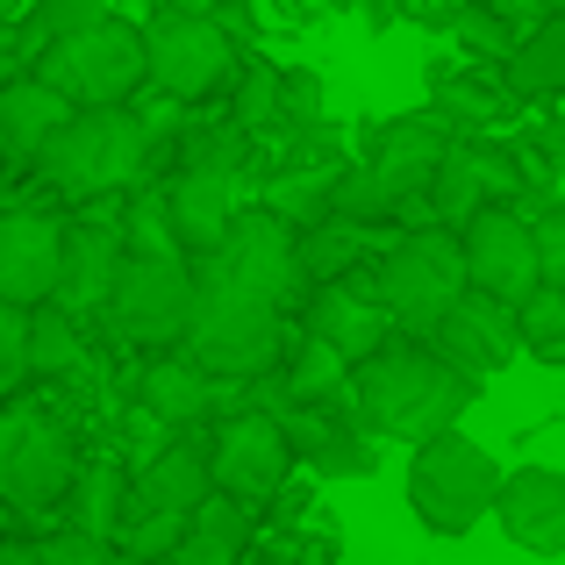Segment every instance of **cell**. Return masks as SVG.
I'll use <instances>...</instances> for the list:
<instances>
[{"instance_id": "2e32d148", "label": "cell", "mask_w": 565, "mask_h": 565, "mask_svg": "<svg viewBox=\"0 0 565 565\" xmlns=\"http://www.w3.org/2000/svg\"><path fill=\"white\" fill-rule=\"evenodd\" d=\"M301 322H308V344H322V351H337L344 365H365L380 344H394V322L380 316V301H373V265L365 273H351V279H337V287H316L301 301Z\"/></svg>"}, {"instance_id": "277c9868", "label": "cell", "mask_w": 565, "mask_h": 565, "mask_svg": "<svg viewBox=\"0 0 565 565\" xmlns=\"http://www.w3.org/2000/svg\"><path fill=\"white\" fill-rule=\"evenodd\" d=\"M36 172L65 193V201H122V193L151 186V137H143V115H129V108L72 115V122L51 137V151L36 158Z\"/></svg>"}, {"instance_id": "3957f363", "label": "cell", "mask_w": 565, "mask_h": 565, "mask_svg": "<svg viewBox=\"0 0 565 565\" xmlns=\"http://www.w3.org/2000/svg\"><path fill=\"white\" fill-rule=\"evenodd\" d=\"M79 429L51 394L8 401L0 408V501L29 523H51V509H65L72 480H79Z\"/></svg>"}, {"instance_id": "d590c367", "label": "cell", "mask_w": 565, "mask_h": 565, "mask_svg": "<svg viewBox=\"0 0 565 565\" xmlns=\"http://www.w3.org/2000/svg\"><path fill=\"white\" fill-rule=\"evenodd\" d=\"M186 537H207V544H230V552H244V544H250V509H236V501L207 494L201 509L186 515Z\"/></svg>"}, {"instance_id": "5bb4252c", "label": "cell", "mask_w": 565, "mask_h": 565, "mask_svg": "<svg viewBox=\"0 0 565 565\" xmlns=\"http://www.w3.org/2000/svg\"><path fill=\"white\" fill-rule=\"evenodd\" d=\"M166 215H172V244L180 258H215L230 244L236 215H244V172L236 166H186L180 180L166 186Z\"/></svg>"}, {"instance_id": "44dd1931", "label": "cell", "mask_w": 565, "mask_h": 565, "mask_svg": "<svg viewBox=\"0 0 565 565\" xmlns=\"http://www.w3.org/2000/svg\"><path fill=\"white\" fill-rule=\"evenodd\" d=\"M207 494H215V480H207V444H166V451L129 480L122 523H129V515H180V523H186Z\"/></svg>"}, {"instance_id": "d6986e66", "label": "cell", "mask_w": 565, "mask_h": 565, "mask_svg": "<svg viewBox=\"0 0 565 565\" xmlns=\"http://www.w3.org/2000/svg\"><path fill=\"white\" fill-rule=\"evenodd\" d=\"M57 244L65 222L43 207H8L0 215V308H43L57 294Z\"/></svg>"}, {"instance_id": "30bf717a", "label": "cell", "mask_w": 565, "mask_h": 565, "mask_svg": "<svg viewBox=\"0 0 565 565\" xmlns=\"http://www.w3.org/2000/svg\"><path fill=\"white\" fill-rule=\"evenodd\" d=\"M530 186L523 158H515V143L501 137H451V151H444L437 180H429L423 207L415 215H429V230H466L472 215H487V207H515Z\"/></svg>"}, {"instance_id": "4dcf8cb0", "label": "cell", "mask_w": 565, "mask_h": 565, "mask_svg": "<svg viewBox=\"0 0 565 565\" xmlns=\"http://www.w3.org/2000/svg\"><path fill=\"white\" fill-rule=\"evenodd\" d=\"M444 36H451L466 57H480V72H501L509 51H515L509 22H501L494 8H444Z\"/></svg>"}, {"instance_id": "7c38bea8", "label": "cell", "mask_w": 565, "mask_h": 565, "mask_svg": "<svg viewBox=\"0 0 565 565\" xmlns=\"http://www.w3.org/2000/svg\"><path fill=\"white\" fill-rule=\"evenodd\" d=\"M207 480H215V494L236 501V509L273 501L279 487L294 480V451H287V437H279L273 415H265V408L230 415V423L207 437Z\"/></svg>"}, {"instance_id": "ee69618b", "label": "cell", "mask_w": 565, "mask_h": 565, "mask_svg": "<svg viewBox=\"0 0 565 565\" xmlns=\"http://www.w3.org/2000/svg\"><path fill=\"white\" fill-rule=\"evenodd\" d=\"M537 359H544V365H552V373H565V337H558V344H552V351H537Z\"/></svg>"}, {"instance_id": "cb8c5ba5", "label": "cell", "mask_w": 565, "mask_h": 565, "mask_svg": "<svg viewBox=\"0 0 565 565\" xmlns=\"http://www.w3.org/2000/svg\"><path fill=\"white\" fill-rule=\"evenodd\" d=\"M494 79L509 100H565V14H544Z\"/></svg>"}, {"instance_id": "8fae6325", "label": "cell", "mask_w": 565, "mask_h": 565, "mask_svg": "<svg viewBox=\"0 0 565 565\" xmlns=\"http://www.w3.org/2000/svg\"><path fill=\"white\" fill-rule=\"evenodd\" d=\"M193 273L230 279V287L273 301L279 316H294V308L308 301V294H301V273H294V230L279 215H265V207H244V215H236V230H230V244H222L215 258H193Z\"/></svg>"}, {"instance_id": "f1b7e54d", "label": "cell", "mask_w": 565, "mask_h": 565, "mask_svg": "<svg viewBox=\"0 0 565 565\" xmlns=\"http://www.w3.org/2000/svg\"><path fill=\"white\" fill-rule=\"evenodd\" d=\"M115 222H122V258H151V265L180 258V244H172V215H166V186H158V180L137 186V193H122Z\"/></svg>"}, {"instance_id": "7a4b0ae2", "label": "cell", "mask_w": 565, "mask_h": 565, "mask_svg": "<svg viewBox=\"0 0 565 565\" xmlns=\"http://www.w3.org/2000/svg\"><path fill=\"white\" fill-rule=\"evenodd\" d=\"M193 273V265H186ZM186 365H201L207 380H273L279 365H287V316H279L273 301H258V294L230 287V279H207L193 273V322H186V344H180Z\"/></svg>"}, {"instance_id": "b9f144b4", "label": "cell", "mask_w": 565, "mask_h": 565, "mask_svg": "<svg viewBox=\"0 0 565 565\" xmlns=\"http://www.w3.org/2000/svg\"><path fill=\"white\" fill-rule=\"evenodd\" d=\"M22 72H29V51H22V43H0V94H8Z\"/></svg>"}, {"instance_id": "f6af8a7d", "label": "cell", "mask_w": 565, "mask_h": 565, "mask_svg": "<svg viewBox=\"0 0 565 565\" xmlns=\"http://www.w3.org/2000/svg\"><path fill=\"white\" fill-rule=\"evenodd\" d=\"M258 565H316V558H287V552H273V558H258Z\"/></svg>"}, {"instance_id": "f35d334b", "label": "cell", "mask_w": 565, "mask_h": 565, "mask_svg": "<svg viewBox=\"0 0 565 565\" xmlns=\"http://www.w3.org/2000/svg\"><path fill=\"white\" fill-rule=\"evenodd\" d=\"M29 565H122V552L100 537H72V530H57V537L29 544Z\"/></svg>"}, {"instance_id": "e575fe53", "label": "cell", "mask_w": 565, "mask_h": 565, "mask_svg": "<svg viewBox=\"0 0 565 565\" xmlns=\"http://www.w3.org/2000/svg\"><path fill=\"white\" fill-rule=\"evenodd\" d=\"M279 129H322V79L308 65H279Z\"/></svg>"}, {"instance_id": "e0dca14e", "label": "cell", "mask_w": 565, "mask_h": 565, "mask_svg": "<svg viewBox=\"0 0 565 565\" xmlns=\"http://www.w3.org/2000/svg\"><path fill=\"white\" fill-rule=\"evenodd\" d=\"M423 344L437 351L451 373H466L472 386H487V380L501 373V365L523 359V344H515V308L487 301V294H466V301H458L451 316H444L437 330L423 337Z\"/></svg>"}, {"instance_id": "ac0fdd59", "label": "cell", "mask_w": 565, "mask_h": 565, "mask_svg": "<svg viewBox=\"0 0 565 565\" xmlns=\"http://www.w3.org/2000/svg\"><path fill=\"white\" fill-rule=\"evenodd\" d=\"M115 273H122V222H115V207H108V215H79V222H65L51 308H65L72 322H79V316H100V301H108Z\"/></svg>"}, {"instance_id": "83f0119b", "label": "cell", "mask_w": 565, "mask_h": 565, "mask_svg": "<svg viewBox=\"0 0 565 565\" xmlns=\"http://www.w3.org/2000/svg\"><path fill=\"white\" fill-rule=\"evenodd\" d=\"M122 501H129V480L115 458H86L79 480H72L65 509H72V537H100L115 544V530H122Z\"/></svg>"}, {"instance_id": "836d02e7", "label": "cell", "mask_w": 565, "mask_h": 565, "mask_svg": "<svg viewBox=\"0 0 565 565\" xmlns=\"http://www.w3.org/2000/svg\"><path fill=\"white\" fill-rule=\"evenodd\" d=\"M565 337V294H552V287H537L523 308H515V344L537 359V351H552Z\"/></svg>"}, {"instance_id": "d4e9b609", "label": "cell", "mask_w": 565, "mask_h": 565, "mask_svg": "<svg viewBox=\"0 0 565 565\" xmlns=\"http://www.w3.org/2000/svg\"><path fill=\"white\" fill-rule=\"evenodd\" d=\"M373 265V236L351 230V222H316V230H294V273H301V294L337 287V279L365 273Z\"/></svg>"}, {"instance_id": "603a6c76", "label": "cell", "mask_w": 565, "mask_h": 565, "mask_svg": "<svg viewBox=\"0 0 565 565\" xmlns=\"http://www.w3.org/2000/svg\"><path fill=\"white\" fill-rule=\"evenodd\" d=\"M65 122H72V108L36 79V72H22V79L0 94V151H8L14 166H36Z\"/></svg>"}, {"instance_id": "6da1fadb", "label": "cell", "mask_w": 565, "mask_h": 565, "mask_svg": "<svg viewBox=\"0 0 565 565\" xmlns=\"http://www.w3.org/2000/svg\"><path fill=\"white\" fill-rule=\"evenodd\" d=\"M472 401H480V386L466 373H451V365L429 344H415V337H394V344H380L365 365H351V423L373 444L380 437L429 444V437H444V429H458V415H466Z\"/></svg>"}, {"instance_id": "7402d4cb", "label": "cell", "mask_w": 565, "mask_h": 565, "mask_svg": "<svg viewBox=\"0 0 565 565\" xmlns=\"http://www.w3.org/2000/svg\"><path fill=\"white\" fill-rule=\"evenodd\" d=\"M222 408V380H207L201 365H186L180 351L143 365L137 380V415H151L158 429H186V423H207Z\"/></svg>"}, {"instance_id": "9c48e42d", "label": "cell", "mask_w": 565, "mask_h": 565, "mask_svg": "<svg viewBox=\"0 0 565 565\" xmlns=\"http://www.w3.org/2000/svg\"><path fill=\"white\" fill-rule=\"evenodd\" d=\"M100 322H108L115 344L158 351V359H166V344H186V322H193V273H186V258H166V265L122 258L108 301H100Z\"/></svg>"}, {"instance_id": "1f68e13d", "label": "cell", "mask_w": 565, "mask_h": 565, "mask_svg": "<svg viewBox=\"0 0 565 565\" xmlns=\"http://www.w3.org/2000/svg\"><path fill=\"white\" fill-rule=\"evenodd\" d=\"M108 14H115V8H100V0H43V8L22 14V51L36 57V51H51V43H72L79 29L108 22Z\"/></svg>"}, {"instance_id": "8d00e7d4", "label": "cell", "mask_w": 565, "mask_h": 565, "mask_svg": "<svg viewBox=\"0 0 565 565\" xmlns=\"http://www.w3.org/2000/svg\"><path fill=\"white\" fill-rule=\"evenodd\" d=\"M29 386V316L0 308V408Z\"/></svg>"}, {"instance_id": "d6a6232c", "label": "cell", "mask_w": 565, "mask_h": 565, "mask_svg": "<svg viewBox=\"0 0 565 565\" xmlns=\"http://www.w3.org/2000/svg\"><path fill=\"white\" fill-rule=\"evenodd\" d=\"M308 466H316V480H373V472H380V444L365 437L359 423H344L316 458H308Z\"/></svg>"}, {"instance_id": "484cf974", "label": "cell", "mask_w": 565, "mask_h": 565, "mask_svg": "<svg viewBox=\"0 0 565 565\" xmlns=\"http://www.w3.org/2000/svg\"><path fill=\"white\" fill-rule=\"evenodd\" d=\"M94 373V344H86V330L65 316V308H29V380H43V394L65 380H86Z\"/></svg>"}, {"instance_id": "74e56055", "label": "cell", "mask_w": 565, "mask_h": 565, "mask_svg": "<svg viewBox=\"0 0 565 565\" xmlns=\"http://www.w3.org/2000/svg\"><path fill=\"white\" fill-rule=\"evenodd\" d=\"M530 244H537V287L565 294V201L530 222Z\"/></svg>"}, {"instance_id": "f546056e", "label": "cell", "mask_w": 565, "mask_h": 565, "mask_svg": "<svg viewBox=\"0 0 565 565\" xmlns=\"http://www.w3.org/2000/svg\"><path fill=\"white\" fill-rule=\"evenodd\" d=\"M230 122L244 129L250 143H258L265 129H279V65L244 57V72H236V86H230Z\"/></svg>"}, {"instance_id": "4fadbf2b", "label": "cell", "mask_w": 565, "mask_h": 565, "mask_svg": "<svg viewBox=\"0 0 565 565\" xmlns=\"http://www.w3.org/2000/svg\"><path fill=\"white\" fill-rule=\"evenodd\" d=\"M458 258H466V294H487L501 308H523L537 294V244L515 207H487L458 230Z\"/></svg>"}, {"instance_id": "ba28073f", "label": "cell", "mask_w": 565, "mask_h": 565, "mask_svg": "<svg viewBox=\"0 0 565 565\" xmlns=\"http://www.w3.org/2000/svg\"><path fill=\"white\" fill-rule=\"evenodd\" d=\"M137 29H143L151 86L166 100H215V94H230L236 72H244V57H250V51H236L201 8H166V0H158Z\"/></svg>"}, {"instance_id": "8992f818", "label": "cell", "mask_w": 565, "mask_h": 565, "mask_svg": "<svg viewBox=\"0 0 565 565\" xmlns=\"http://www.w3.org/2000/svg\"><path fill=\"white\" fill-rule=\"evenodd\" d=\"M494 494H501V458L487 451L480 437L466 429H444V437L415 444L408 458V509L429 537H466L480 515H494Z\"/></svg>"}, {"instance_id": "7bdbcfd3", "label": "cell", "mask_w": 565, "mask_h": 565, "mask_svg": "<svg viewBox=\"0 0 565 565\" xmlns=\"http://www.w3.org/2000/svg\"><path fill=\"white\" fill-rule=\"evenodd\" d=\"M0 565H29V544H0Z\"/></svg>"}, {"instance_id": "ab89813d", "label": "cell", "mask_w": 565, "mask_h": 565, "mask_svg": "<svg viewBox=\"0 0 565 565\" xmlns=\"http://www.w3.org/2000/svg\"><path fill=\"white\" fill-rule=\"evenodd\" d=\"M166 565H244V552H230V544H207V537H180V552Z\"/></svg>"}, {"instance_id": "52a82bcc", "label": "cell", "mask_w": 565, "mask_h": 565, "mask_svg": "<svg viewBox=\"0 0 565 565\" xmlns=\"http://www.w3.org/2000/svg\"><path fill=\"white\" fill-rule=\"evenodd\" d=\"M29 72H36V79L51 86L72 115L129 108V94L151 79V65H143V29L129 22V14H108V22L79 29L72 43L36 51V57H29Z\"/></svg>"}, {"instance_id": "60d3db41", "label": "cell", "mask_w": 565, "mask_h": 565, "mask_svg": "<svg viewBox=\"0 0 565 565\" xmlns=\"http://www.w3.org/2000/svg\"><path fill=\"white\" fill-rule=\"evenodd\" d=\"M537 158H544L552 172H565V108H558V115H544V122H537Z\"/></svg>"}, {"instance_id": "5b68a950", "label": "cell", "mask_w": 565, "mask_h": 565, "mask_svg": "<svg viewBox=\"0 0 565 565\" xmlns=\"http://www.w3.org/2000/svg\"><path fill=\"white\" fill-rule=\"evenodd\" d=\"M373 301L394 322V337L423 344L458 301H466V258L451 230H408L373 258Z\"/></svg>"}, {"instance_id": "9a60e30c", "label": "cell", "mask_w": 565, "mask_h": 565, "mask_svg": "<svg viewBox=\"0 0 565 565\" xmlns=\"http://www.w3.org/2000/svg\"><path fill=\"white\" fill-rule=\"evenodd\" d=\"M444 151H451L444 129H429L423 115H401V122H386L373 137V158H365L359 172H365V186L380 193L386 215H408V207H423V193H429V180H437V166H444Z\"/></svg>"}, {"instance_id": "4316f807", "label": "cell", "mask_w": 565, "mask_h": 565, "mask_svg": "<svg viewBox=\"0 0 565 565\" xmlns=\"http://www.w3.org/2000/svg\"><path fill=\"white\" fill-rule=\"evenodd\" d=\"M337 401H351V365L337 359V351L308 344V337H294L287 344V365H279V408H337Z\"/></svg>"}, {"instance_id": "ffe728a7", "label": "cell", "mask_w": 565, "mask_h": 565, "mask_svg": "<svg viewBox=\"0 0 565 565\" xmlns=\"http://www.w3.org/2000/svg\"><path fill=\"white\" fill-rule=\"evenodd\" d=\"M494 523L515 552L530 558H565V472L558 466H515L501 472Z\"/></svg>"}]
</instances>
